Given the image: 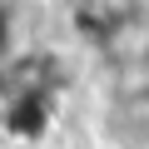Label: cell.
<instances>
[{
    "label": "cell",
    "instance_id": "obj_1",
    "mask_svg": "<svg viewBox=\"0 0 149 149\" xmlns=\"http://www.w3.org/2000/svg\"><path fill=\"white\" fill-rule=\"evenodd\" d=\"M55 109H60V90H25V95H10V109H5V134L10 139H45L50 124H55Z\"/></svg>",
    "mask_w": 149,
    "mask_h": 149
},
{
    "label": "cell",
    "instance_id": "obj_2",
    "mask_svg": "<svg viewBox=\"0 0 149 149\" xmlns=\"http://www.w3.org/2000/svg\"><path fill=\"white\" fill-rule=\"evenodd\" d=\"M5 80H10L15 95H25V90H60V60L50 50H25L20 60L5 65Z\"/></svg>",
    "mask_w": 149,
    "mask_h": 149
},
{
    "label": "cell",
    "instance_id": "obj_3",
    "mask_svg": "<svg viewBox=\"0 0 149 149\" xmlns=\"http://www.w3.org/2000/svg\"><path fill=\"white\" fill-rule=\"evenodd\" d=\"M10 55H15V10L0 0V65H10Z\"/></svg>",
    "mask_w": 149,
    "mask_h": 149
}]
</instances>
